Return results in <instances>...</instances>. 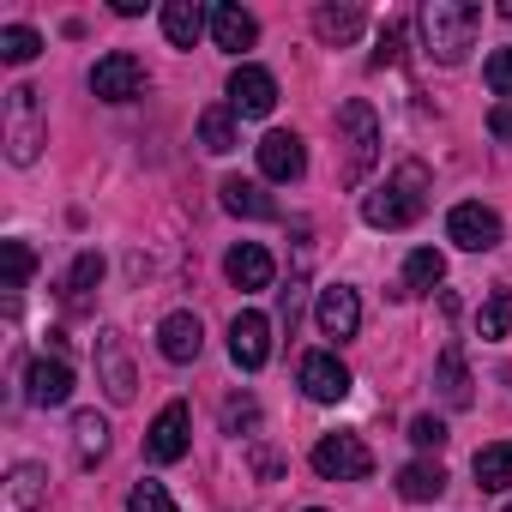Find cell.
I'll use <instances>...</instances> for the list:
<instances>
[{"mask_svg":"<svg viewBox=\"0 0 512 512\" xmlns=\"http://www.w3.org/2000/svg\"><path fill=\"white\" fill-rule=\"evenodd\" d=\"M25 398H31L37 410L67 404V398H73V368H67V356H37V362L25 368Z\"/></svg>","mask_w":512,"mask_h":512,"instance_id":"14","label":"cell"},{"mask_svg":"<svg viewBox=\"0 0 512 512\" xmlns=\"http://www.w3.org/2000/svg\"><path fill=\"white\" fill-rule=\"evenodd\" d=\"M446 241H458L464 253H494L500 247V211L482 199H464L446 211Z\"/></svg>","mask_w":512,"mask_h":512,"instance_id":"6","label":"cell"},{"mask_svg":"<svg viewBox=\"0 0 512 512\" xmlns=\"http://www.w3.org/2000/svg\"><path fill=\"white\" fill-rule=\"evenodd\" d=\"M308 458L326 482H368L374 476V452H368L362 434H320Z\"/></svg>","mask_w":512,"mask_h":512,"instance_id":"5","label":"cell"},{"mask_svg":"<svg viewBox=\"0 0 512 512\" xmlns=\"http://www.w3.org/2000/svg\"><path fill=\"white\" fill-rule=\"evenodd\" d=\"M229 356H235V368L260 374V368L272 362V320L253 314V308H241V314L229 320Z\"/></svg>","mask_w":512,"mask_h":512,"instance_id":"11","label":"cell"},{"mask_svg":"<svg viewBox=\"0 0 512 512\" xmlns=\"http://www.w3.org/2000/svg\"><path fill=\"white\" fill-rule=\"evenodd\" d=\"M272 109H278V79H272L266 67L241 61V67L229 73V115H241V121H266Z\"/></svg>","mask_w":512,"mask_h":512,"instance_id":"7","label":"cell"},{"mask_svg":"<svg viewBox=\"0 0 512 512\" xmlns=\"http://www.w3.org/2000/svg\"><path fill=\"white\" fill-rule=\"evenodd\" d=\"M488 133H494V139H512V103H500V109L488 115Z\"/></svg>","mask_w":512,"mask_h":512,"instance_id":"37","label":"cell"},{"mask_svg":"<svg viewBox=\"0 0 512 512\" xmlns=\"http://www.w3.org/2000/svg\"><path fill=\"white\" fill-rule=\"evenodd\" d=\"M205 31H211V7H199V0H169L163 7V37L175 49H193Z\"/></svg>","mask_w":512,"mask_h":512,"instance_id":"20","label":"cell"},{"mask_svg":"<svg viewBox=\"0 0 512 512\" xmlns=\"http://www.w3.org/2000/svg\"><path fill=\"white\" fill-rule=\"evenodd\" d=\"M127 512H181V506L169 500V488H163V482H133Z\"/></svg>","mask_w":512,"mask_h":512,"instance_id":"32","label":"cell"},{"mask_svg":"<svg viewBox=\"0 0 512 512\" xmlns=\"http://www.w3.org/2000/svg\"><path fill=\"white\" fill-rule=\"evenodd\" d=\"M73 446H79V464H97L109 452V422L97 410H79L73 416Z\"/></svg>","mask_w":512,"mask_h":512,"instance_id":"26","label":"cell"},{"mask_svg":"<svg viewBox=\"0 0 512 512\" xmlns=\"http://www.w3.org/2000/svg\"><path fill=\"white\" fill-rule=\"evenodd\" d=\"M302 392L314 404H338V398H350V368L332 350H308L302 356Z\"/></svg>","mask_w":512,"mask_h":512,"instance_id":"13","label":"cell"},{"mask_svg":"<svg viewBox=\"0 0 512 512\" xmlns=\"http://www.w3.org/2000/svg\"><path fill=\"white\" fill-rule=\"evenodd\" d=\"M217 193H223V211H235V217H253V223L278 217V205H272V193H260V181H241V175H229Z\"/></svg>","mask_w":512,"mask_h":512,"instance_id":"21","label":"cell"},{"mask_svg":"<svg viewBox=\"0 0 512 512\" xmlns=\"http://www.w3.org/2000/svg\"><path fill=\"white\" fill-rule=\"evenodd\" d=\"M211 43L229 49V55H241V49L260 43V19H253L247 7H211Z\"/></svg>","mask_w":512,"mask_h":512,"instance_id":"19","label":"cell"},{"mask_svg":"<svg viewBox=\"0 0 512 512\" xmlns=\"http://www.w3.org/2000/svg\"><path fill=\"white\" fill-rule=\"evenodd\" d=\"M338 145H344V163H338L344 187H362L368 169L380 163V115H374V103L350 97V103L338 109Z\"/></svg>","mask_w":512,"mask_h":512,"instance_id":"4","label":"cell"},{"mask_svg":"<svg viewBox=\"0 0 512 512\" xmlns=\"http://www.w3.org/2000/svg\"><path fill=\"white\" fill-rule=\"evenodd\" d=\"M0 139H7V157L19 169H31L49 145V109H43V91L37 85H13L7 103H0Z\"/></svg>","mask_w":512,"mask_h":512,"instance_id":"2","label":"cell"},{"mask_svg":"<svg viewBox=\"0 0 512 512\" xmlns=\"http://www.w3.org/2000/svg\"><path fill=\"white\" fill-rule=\"evenodd\" d=\"M157 350H163L175 368L199 362V350H205V326H199V314H169V320L157 326Z\"/></svg>","mask_w":512,"mask_h":512,"instance_id":"17","label":"cell"},{"mask_svg":"<svg viewBox=\"0 0 512 512\" xmlns=\"http://www.w3.org/2000/svg\"><path fill=\"white\" fill-rule=\"evenodd\" d=\"M253 470H260V476H278V452H266V446H253Z\"/></svg>","mask_w":512,"mask_h":512,"instance_id":"39","label":"cell"},{"mask_svg":"<svg viewBox=\"0 0 512 512\" xmlns=\"http://www.w3.org/2000/svg\"><path fill=\"white\" fill-rule=\"evenodd\" d=\"M434 386H440V398H446L452 410L470 404V368H464V350H458V344L440 350V374H434Z\"/></svg>","mask_w":512,"mask_h":512,"instance_id":"24","label":"cell"},{"mask_svg":"<svg viewBox=\"0 0 512 512\" xmlns=\"http://www.w3.org/2000/svg\"><path fill=\"white\" fill-rule=\"evenodd\" d=\"M91 91H97L103 103H133V97H145V61L127 55V49L103 55V61L91 67Z\"/></svg>","mask_w":512,"mask_h":512,"instance_id":"8","label":"cell"},{"mask_svg":"<svg viewBox=\"0 0 512 512\" xmlns=\"http://www.w3.org/2000/svg\"><path fill=\"white\" fill-rule=\"evenodd\" d=\"M187 446H193V410L175 398V404L157 410V422L145 434V452H151V464H175V458H187Z\"/></svg>","mask_w":512,"mask_h":512,"instance_id":"10","label":"cell"},{"mask_svg":"<svg viewBox=\"0 0 512 512\" xmlns=\"http://www.w3.org/2000/svg\"><path fill=\"white\" fill-rule=\"evenodd\" d=\"M476 332L482 338H506L512 332V290H488V302L476 314Z\"/></svg>","mask_w":512,"mask_h":512,"instance_id":"31","label":"cell"},{"mask_svg":"<svg viewBox=\"0 0 512 512\" xmlns=\"http://www.w3.org/2000/svg\"><path fill=\"white\" fill-rule=\"evenodd\" d=\"M97 284H103V253H79L73 272L61 278V302H67V308H85Z\"/></svg>","mask_w":512,"mask_h":512,"instance_id":"25","label":"cell"},{"mask_svg":"<svg viewBox=\"0 0 512 512\" xmlns=\"http://www.w3.org/2000/svg\"><path fill=\"white\" fill-rule=\"evenodd\" d=\"M410 440H416L422 452H440V446H446V422H440V416H416V422H410Z\"/></svg>","mask_w":512,"mask_h":512,"instance_id":"36","label":"cell"},{"mask_svg":"<svg viewBox=\"0 0 512 512\" xmlns=\"http://www.w3.org/2000/svg\"><path fill=\"white\" fill-rule=\"evenodd\" d=\"M31 272H37V253H31L25 241H7V284L19 290V284H25Z\"/></svg>","mask_w":512,"mask_h":512,"instance_id":"35","label":"cell"},{"mask_svg":"<svg viewBox=\"0 0 512 512\" xmlns=\"http://www.w3.org/2000/svg\"><path fill=\"white\" fill-rule=\"evenodd\" d=\"M97 380H103V392L115 404H127L139 392V374H133V356H127V338L121 332H103L97 338Z\"/></svg>","mask_w":512,"mask_h":512,"instance_id":"12","label":"cell"},{"mask_svg":"<svg viewBox=\"0 0 512 512\" xmlns=\"http://www.w3.org/2000/svg\"><path fill=\"white\" fill-rule=\"evenodd\" d=\"M398 494L416 500V506H422V500H440V494H446V470H440L434 458H416V464L398 470Z\"/></svg>","mask_w":512,"mask_h":512,"instance_id":"22","label":"cell"},{"mask_svg":"<svg viewBox=\"0 0 512 512\" xmlns=\"http://www.w3.org/2000/svg\"><path fill=\"white\" fill-rule=\"evenodd\" d=\"M440 278H446V260H440L434 247H416L410 260H404V296H422V290H434Z\"/></svg>","mask_w":512,"mask_h":512,"instance_id":"27","label":"cell"},{"mask_svg":"<svg viewBox=\"0 0 512 512\" xmlns=\"http://www.w3.org/2000/svg\"><path fill=\"white\" fill-rule=\"evenodd\" d=\"M308 512H326V506H308Z\"/></svg>","mask_w":512,"mask_h":512,"instance_id":"40","label":"cell"},{"mask_svg":"<svg viewBox=\"0 0 512 512\" xmlns=\"http://www.w3.org/2000/svg\"><path fill=\"white\" fill-rule=\"evenodd\" d=\"M470 470H476V488H488V494H506V488H512V440H494V446H482Z\"/></svg>","mask_w":512,"mask_h":512,"instance_id":"23","label":"cell"},{"mask_svg":"<svg viewBox=\"0 0 512 512\" xmlns=\"http://www.w3.org/2000/svg\"><path fill=\"white\" fill-rule=\"evenodd\" d=\"M260 175L266 181H302L308 175V145L296 133H266L260 139Z\"/></svg>","mask_w":512,"mask_h":512,"instance_id":"16","label":"cell"},{"mask_svg":"<svg viewBox=\"0 0 512 512\" xmlns=\"http://www.w3.org/2000/svg\"><path fill=\"white\" fill-rule=\"evenodd\" d=\"M49 500V476L43 464H13L7 482H0V512H37Z\"/></svg>","mask_w":512,"mask_h":512,"instance_id":"18","label":"cell"},{"mask_svg":"<svg viewBox=\"0 0 512 512\" xmlns=\"http://www.w3.org/2000/svg\"><path fill=\"white\" fill-rule=\"evenodd\" d=\"M386 61H398V25H386V37H380V55H374V67H386Z\"/></svg>","mask_w":512,"mask_h":512,"instance_id":"38","label":"cell"},{"mask_svg":"<svg viewBox=\"0 0 512 512\" xmlns=\"http://www.w3.org/2000/svg\"><path fill=\"white\" fill-rule=\"evenodd\" d=\"M223 272H229L235 290H272V278H278L272 253H266L260 241H235V247L223 253Z\"/></svg>","mask_w":512,"mask_h":512,"instance_id":"15","label":"cell"},{"mask_svg":"<svg viewBox=\"0 0 512 512\" xmlns=\"http://www.w3.org/2000/svg\"><path fill=\"white\" fill-rule=\"evenodd\" d=\"M314 326H320V338H332V344L356 338V332H362V296H356L350 284H326L320 302H314Z\"/></svg>","mask_w":512,"mask_h":512,"instance_id":"9","label":"cell"},{"mask_svg":"<svg viewBox=\"0 0 512 512\" xmlns=\"http://www.w3.org/2000/svg\"><path fill=\"white\" fill-rule=\"evenodd\" d=\"M314 31H320V43L338 49V43H350V37L362 31V13H356V7H320V13H314Z\"/></svg>","mask_w":512,"mask_h":512,"instance_id":"29","label":"cell"},{"mask_svg":"<svg viewBox=\"0 0 512 512\" xmlns=\"http://www.w3.org/2000/svg\"><path fill=\"white\" fill-rule=\"evenodd\" d=\"M199 145H205L211 157L235 151V115H229V109H205V115H199Z\"/></svg>","mask_w":512,"mask_h":512,"instance_id":"30","label":"cell"},{"mask_svg":"<svg viewBox=\"0 0 512 512\" xmlns=\"http://www.w3.org/2000/svg\"><path fill=\"white\" fill-rule=\"evenodd\" d=\"M422 211H428V169L422 163H398L386 175V187L362 199V217L374 229H410Z\"/></svg>","mask_w":512,"mask_h":512,"instance_id":"3","label":"cell"},{"mask_svg":"<svg viewBox=\"0 0 512 512\" xmlns=\"http://www.w3.org/2000/svg\"><path fill=\"white\" fill-rule=\"evenodd\" d=\"M476 31H482V7H476V0H428V7H422V43H428V55L440 67H458L470 55Z\"/></svg>","mask_w":512,"mask_h":512,"instance_id":"1","label":"cell"},{"mask_svg":"<svg viewBox=\"0 0 512 512\" xmlns=\"http://www.w3.org/2000/svg\"><path fill=\"white\" fill-rule=\"evenodd\" d=\"M482 79H488L494 97H512V49H494V55L482 61Z\"/></svg>","mask_w":512,"mask_h":512,"instance_id":"34","label":"cell"},{"mask_svg":"<svg viewBox=\"0 0 512 512\" xmlns=\"http://www.w3.org/2000/svg\"><path fill=\"white\" fill-rule=\"evenodd\" d=\"M253 428H260V404H253L247 392L229 398V404H223V434H253Z\"/></svg>","mask_w":512,"mask_h":512,"instance_id":"33","label":"cell"},{"mask_svg":"<svg viewBox=\"0 0 512 512\" xmlns=\"http://www.w3.org/2000/svg\"><path fill=\"white\" fill-rule=\"evenodd\" d=\"M43 55V37L31 25H0V61L7 67H31Z\"/></svg>","mask_w":512,"mask_h":512,"instance_id":"28","label":"cell"}]
</instances>
